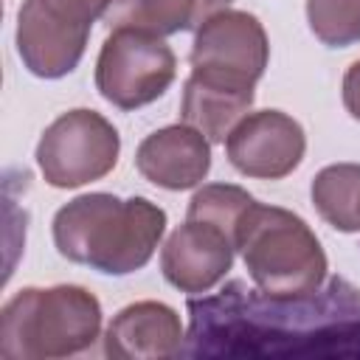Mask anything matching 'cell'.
Masks as SVG:
<instances>
[{"label":"cell","mask_w":360,"mask_h":360,"mask_svg":"<svg viewBox=\"0 0 360 360\" xmlns=\"http://www.w3.org/2000/svg\"><path fill=\"white\" fill-rule=\"evenodd\" d=\"M256 197H250L239 186H231V183H208V186H202V188L194 191V197L188 202V211H186V219L208 222V225L219 228L222 233L231 236V242L236 248L239 219H242V214L248 211V205Z\"/></svg>","instance_id":"16"},{"label":"cell","mask_w":360,"mask_h":360,"mask_svg":"<svg viewBox=\"0 0 360 360\" xmlns=\"http://www.w3.org/2000/svg\"><path fill=\"white\" fill-rule=\"evenodd\" d=\"M343 107L354 121H360V59H354L343 73Z\"/></svg>","instance_id":"18"},{"label":"cell","mask_w":360,"mask_h":360,"mask_svg":"<svg viewBox=\"0 0 360 360\" xmlns=\"http://www.w3.org/2000/svg\"><path fill=\"white\" fill-rule=\"evenodd\" d=\"M188 59L194 73L256 87L270 59V42L256 14L222 8L197 28Z\"/></svg>","instance_id":"8"},{"label":"cell","mask_w":360,"mask_h":360,"mask_svg":"<svg viewBox=\"0 0 360 360\" xmlns=\"http://www.w3.org/2000/svg\"><path fill=\"white\" fill-rule=\"evenodd\" d=\"M186 340L180 315L163 301H135L110 321L104 354L115 360H163L180 354Z\"/></svg>","instance_id":"12"},{"label":"cell","mask_w":360,"mask_h":360,"mask_svg":"<svg viewBox=\"0 0 360 360\" xmlns=\"http://www.w3.org/2000/svg\"><path fill=\"white\" fill-rule=\"evenodd\" d=\"M121 155L118 129L96 110L76 107L51 121L37 143V166L48 186L79 188L107 177Z\"/></svg>","instance_id":"6"},{"label":"cell","mask_w":360,"mask_h":360,"mask_svg":"<svg viewBox=\"0 0 360 360\" xmlns=\"http://www.w3.org/2000/svg\"><path fill=\"white\" fill-rule=\"evenodd\" d=\"M166 233V211L146 197L79 194L53 214V245L73 264L107 276L141 270Z\"/></svg>","instance_id":"2"},{"label":"cell","mask_w":360,"mask_h":360,"mask_svg":"<svg viewBox=\"0 0 360 360\" xmlns=\"http://www.w3.org/2000/svg\"><path fill=\"white\" fill-rule=\"evenodd\" d=\"M135 166L141 177L158 188H197L211 169V141L188 124H172L141 141Z\"/></svg>","instance_id":"11"},{"label":"cell","mask_w":360,"mask_h":360,"mask_svg":"<svg viewBox=\"0 0 360 360\" xmlns=\"http://www.w3.org/2000/svg\"><path fill=\"white\" fill-rule=\"evenodd\" d=\"M112 0H22L17 11V56L37 79H62L84 56L90 28Z\"/></svg>","instance_id":"5"},{"label":"cell","mask_w":360,"mask_h":360,"mask_svg":"<svg viewBox=\"0 0 360 360\" xmlns=\"http://www.w3.org/2000/svg\"><path fill=\"white\" fill-rule=\"evenodd\" d=\"M233 242L208 222L186 219L174 228L160 250L163 278L188 295L211 292L233 264Z\"/></svg>","instance_id":"10"},{"label":"cell","mask_w":360,"mask_h":360,"mask_svg":"<svg viewBox=\"0 0 360 360\" xmlns=\"http://www.w3.org/2000/svg\"><path fill=\"white\" fill-rule=\"evenodd\" d=\"M228 3L231 0H112L104 22L110 31L135 28L155 37H169L200 28L208 17L228 8Z\"/></svg>","instance_id":"14"},{"label":"cell","mask_w":360,"mask_h":360,"mask_svg":"<svg viewBox=\"0 0 360 360\" xmlns=\"http://www.w3.org/2000/svg\"><path fill=\"white\" fill-rule=\"evenodd\" d=\"M101 332V304L79 284L22 287L0 312V357L53 360L87 352Z\"/></svg>","instance_id":"3"},{"label":"cell","mask_w":360,"mask_h":360,"mask_svg":"<svg viewBox=\"0 0 360 360\" xmlns=\"http://www.w3.org/2000/svg\"><path fill=\"white\" fill-rule=\"evenodd\" d=\"M236 250L267 292H307L326 281V253L315 231L292 211L253 200L236 228Z\"/></svg>","instance_id":"4"},{"label":"cell","mask_w":360,"mask_h":360,"mask_svg":"<svg viewBox=\"0 0 360 360\" xmlns=\"http://www.w3.org/2000/svg\"><path fill=\"white\" fill-rule=\"evenodd\" d=\"M177 76L174 51L149 31L112 28L96 59V90L118 110L158 101Z\"/></svg>","instance_id":"7"},{"label":"cell","mask_w":360,"mask_h":360,"mask_svg":"<svg viewBox=\"0 0 360 360\" xmlns=\"http://www.w3.org/2000/svg\"><path fill=\"white\" fill-rule=\"evenodd\" d=\"M309 197L326 225L343 233H360V163L323 166L312 180Z\"/></svg>","instance_id":"15"},{"label":"cell","mask_w":360,"mask_h":360,"mask_svg":"<svg viewBox=\"0 0 360 360\" xmlns=\"http://www.w3.org/2000/svg\"><path fill=\"white\" fill-rule=\"evenodd\" d=\"M231 166L253 180H281L292 174L307 152L304 127L281 110L248 112L228 135Z\"/></svg>","instance_id":"9"},{"label":"cell","mask_w":360,"mask_h":360,"mask_svg":"<svg viewBox=\"0 0 360 360\" xmlns=\"http://www.w3.org/2000/svg\"><path fill=\"white\" fill-rule=\"evenodd\" d=\"M186 312L183 357H360V287L340 276L307 292L228 281Z\"/></svg>","instance_id":"1"},{"label":"cell","mask_w":360,"mask_h":360,"mask_svg":"<svg viewBox=\"0 0 360 360\" xmlns=\"http://www.w3.org/2000/svg\"><path fill=\"white\" fill-rule=\"evenodd\" d=\"M253 98L256 93L248 84H233L191 70L183 87L180 118L183 124L202 132L211 143H225L231 129L253 107Z\"/></svg>","instance_id":"13"},{"label":"cell","mask_w":360,"mask_h":360,"mask_svg":"<svg viewBox=\"0 0 360 360\" xmlns=\"http://www.w3.org/2000/svg\"><path fill=\"white\" fill-rule=\"evenodd\" d=\"M309 31L329 48L360 42V0H307Z\"/></svg>","instance_id":"17"}]
</instances>
